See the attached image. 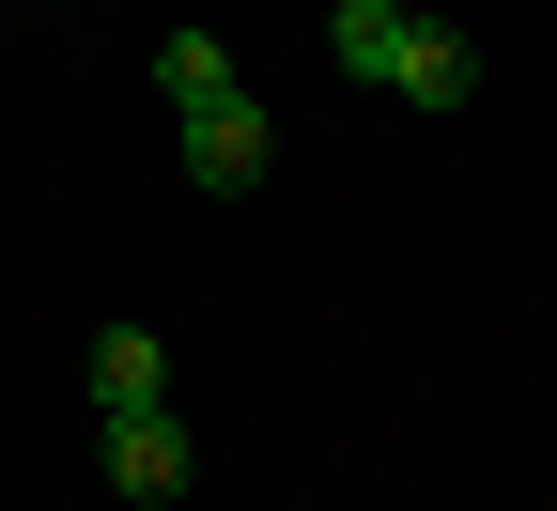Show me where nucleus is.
Returning <instances> with one entry per match:
<instances>
[{"mask_svg":"<svg viewBox=\"0 0 557 511\" xmlns=\"http://www.w3.org/2000/svg\"><path fill=\"white\" fill-rule=\"evenodd\" d=\"M403 0H341V16H325V47H341V78H387V62H403Z\"/></svg>","mask_w":557,"mask_h":511,"instance_id":"nucleus-6","label":"nucleus"},{"mask_svg":"<svg viewBox=\"0 0 557 511\" xmlns=\"http://www.w3.org/2000/svg\"><path fill=\"white\" fill-rule=\"evenodd\" d=\"M156 94H171V124H186V109H218V94H248V78H233L218 32H171V47H156Z\"/></svg>","mask_w":557,"mask_h":511,"instance_id":"nucleus-5","label":"nucleus"},{"mask_svg":"<svg viewBox=\"0 0 557 511\" xmlns=\"http://www.w3.org/2000/svg\"><path fill=\"white\" fill-rule=\"evenodd\" d=\"M263 156H278V139H263V109H248V94H218V109H186V186H201V202H233V186H263Z\"/></svg>","mask_w":557,"mask_h":511,"instance_id":"nucleus-1","label":"nucleus"},{"mask_svg":"<svg viewBox=\"0 0 557 511\" xmlns=\"http://www.w3.org/2000/svg\"><path fill=\"white\" fill-rule=\"evenodd\" d=\"M139 403H171V341L156 326H94V418H139Z\"/></svg>","mask_w":557,"mask_h":511,"instance_id":"nucleus-3","label":"nucleus"},{"mask_svg":"<svg viewBox=\"0 0 557 511\" xmlns=\"http://www.w3.org/2000/svg\"><path fill=\"white\" fill-rule=\"evenodd\" d=\"M109 480H124V496H186V418H171V403L109 418Z\"/></svg>","mask_w":557,"mask_h":511,"instance_id":"nucleus-4","label":"nucleus"},{"mask_svg":"<svg viewBox=\"0 0 557 511\" xmlns=\"http://www.w3.org/2000/svg\"><path fill=\"white\" fill-rule=\"evenodd\" d=\"M387 94H403V109H465V94H480V47H465L449 16H418L403 62H387Z\"/></svg>","mask_w":557,"mask_h":511,"instance_id":"nucleus-2","label":"nucleus"}]
</instances>
